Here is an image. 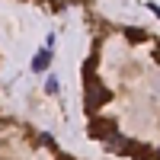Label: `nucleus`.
Returning <instances> with one entry per match:
<instances>
[{
  "instance_id": "nucleus-6",
  "label": "nucleus",
  "mask_w": 160,
  "mask_h": 160,
  "mask_svg": "<svg viewBox=\"0 0 160 160\" xmlns=\"http://www.w3.org/2000/svg\"><path fill=\"white\" fill-rule=\"evenodd\" d=\"M128 38H135V42H141V38H144V32H138V29H128Z\"/></svg>"
},
{
  "instance_id": "nucleus-1",
  "label": "nucleus",
  "mask_w": 160,
  "mask_h": 160,
  "mask_svg": "<svg viewBox=\"0 0 160 160\" xmlns=\"http://www.w3.org/2000/svg\"><path fill=\"white\" fill-rule=\"evenodd\" d=\"M109 99H112V93L106 90V87H99V83H96V77H90V80H87V109H90V112H96L99 106H102V102H109Z\"/></svg>"
},
{
  "instance_id": "nucleus-7",
  "label": "nucleus",
  "mask_w": 160,
  "mask_h": 160,
  "mask_svg": "<svg viewBox=\"0 0 160 160\" xmlns=\"http://www.w3.org/2000/svg\"><path fill=\"white\" fill-rule=\"evenodd\" d=\"M151 10H154V13H157V16H160V7H151Z\"/></svg>"
},
{
  "instance_id": "nucleus-8",
  "label": "nucleus",
  "mask_w": 160,
  "mask_h": 160,
  "mask_svg": "<svg viewBox=\"0 0 160 160\" xmlns=\"http://www.w3.org/2000/svg\"><path fill=\"white\" fill-rule=\"evenodd\" d=\"M157 160H160V151H157Z\"/></svg>"
},
{
  "instance_id": "nucleus-5",
  "label": "nucleus",
  "mask_w": 160,
  "mask_h": 160,
  "mask_svg": "<svg viewBox=\"0 0 160 160\" xmlns=\"http://www.w3.org/2000/svg\"><path fill=\"white\" fill-rule=\"evenodd\" d=\"M45 90H48V93H55V90H58V80H55V77H48V83H45Z\"/></svg>"
},
{
  "instance_id": "nucleus-4",
  "label": "nucleus",
  "mask_w": 160,
  "mask_h": 160,
  "mask_svg": "<svg viewBox=\"0 0 160 160\" xmlns=\"http://www.w3.org/2000/svg\"><path fill=\"white\" fill-rule=\"evenodd\" d=\"M48 61H51V51L45 48V51H38V55L32 58V71H45L48 68Z\"/></svg>"
},
{
  "instance_id": "nucleus-2",
  "label": "nucleus",
  "mask_w": 160,
  "mask_h": 160,
  "mask_svg": "<svg viewBox=\"0 0 160 160\" xmlns=\"http://www.w3.org/2000/svg\"><path fill=\"white\" fill-rule=\"evenodd\" d=\"M106 148H109V151H115V154H141V148H138V144H131V141L118 138V135H109V138H106Z\"/></svg>"
},
{
  "instance_id": "nucleus-3",
  "label": "nucleus",
  "mask_w": 160,
  "mask_h": 160,
  "mask_svg": "<svg viewBox=\"0 0 160 160\" xmlns=\"http://www.w3.org/2000/svg\"><path fill=\"white\" fill-rule=\"evenodd\" d=\"M90 135L106 141L109 135H115V122H112V118H93V122H90Z\"/></svg>"
}]
</instances>
